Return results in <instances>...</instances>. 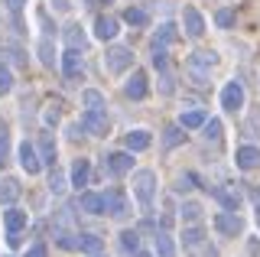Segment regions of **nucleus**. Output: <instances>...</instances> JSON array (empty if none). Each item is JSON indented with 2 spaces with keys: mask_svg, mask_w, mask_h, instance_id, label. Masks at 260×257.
I'll use <instances>...</instances> for the list:
<instances>
[{
  "mask_svg": "<svg viewBox=\"0 0 260 257\" xmlns=\"http://www.w3.org/2000/svg\"><path fill=\"white\" fill-rule=\"evenodd\" d=\"M137 257H153V254H143V251H137Z\"/></svg>",
  "mask_w": 260,
  "mask_h": 257,
  "instance_id": "49",
  "label": "nucleus"
},
{
  "mask_svg": "<svg viewBox=\"0 0 260 257\" xmlns=\"http://www.w3.org/2000/svg\"><path fill=\"white\" fill-rule=\"evenodd\" d=\"M205 120H208L205 111H202V108H192V111H185V114L179 117V124H182L185 131H199V127L205 124Z\"/></svg>",
  "mask_w": 260,
  "mask_h": 257,
  "instance_id": "23",
  "label": "nucleus"
},
{
  "mask_svg": "<svg viewBox=\"0 0 260 257\" xmlns=\"http://www.w3.org/2000/svg\"><path fill=\"white\" fill-rule=\"evenodd\" d=\"M221 108L228 111V114H238V111L244 108V85L238 82V78L224 85V91H221Z\"/></svg>",
  "mask_w": 260,
  "mask_h": 257,
  "instance_id": "7",
  "label": "nucleus"
},
{
  "mask_svg": "<svg viewBox=\"0 0 260 257\" xmlns=\"http://www.w3.org/2000/svg\"><path fill=\"white\" fill-rule=\"evenodd\" d=\"M65 189H69V179H65L62 173H55V170H52V176H49V192H55V196H62Z\"/></svg>",
  "mask_w": 260,
  "mask_h": 257,
  "instance_id": "35",
  "label": "nucleus"
},
{
  "mask_svg": "<svg viewBox=\"0 0 260 257\" xmlns=\"http://www.w3.org/2000/svg\"><path fill=\"white\" fill-rule=\"evenodd\" d=\"M120 33V20L111 17V13H101V17L94 20V39H101V43H111V39H117Z\"/></svg>",
  "mask_w": 260,
  "mask_h": 257,
  "instance_id": "10",
  "label": "nucleus"
},
{
  "mask_svg": "<svg viewBox=\"0 0 260 257\" xmlns=\"http://www.w3.org/2000/svg\"><path fill=\"white\" fill-rule=\"evenodd\" d=\"M134 196L140 199L143 205H150L153 196H156V173L153 170H137L134 173Z\"/></svg>",
  "mask_w": 260,
  "mask_h": 257,
  "instance_id": "3",
  "label": "nucleus"
},
{
  "mask_svg": "<svg viewBox=\"0 0 260 257\" xmlns=\"http://www.w3.org/2000/svg\"><path fill=\"white\" fill-rule=\"evenodd\" d=\"M81 127H85V134H91V137H108L111 117L104 114V108H88L85 114H81Z\"/></svg>",
  "mask_w": 260,
  "mask_h": 257,
  "instance_id": "2",
  "label": "nucleus"
},
{
  "mask_svg": "<svg viewBox=\"0 0 260 257\" xmlns=\"http://www.w3.org/2000/svg\"><path fill=\"white\" fill-rule=\"evenodd\" d=\"M130 212V199L124 196L120 189H111L104 192V215H114V218H124Z\"/></svg>",
  "mask_w": 260,
  "mask_h": 257,
  "instance_id": "9",
  "label": "nucleus"
},
{
  "mask_svg": "<svg viewBox=\"0 0 260 257\" xmlns=\"http://www.w3.org/2000/svg\"><path fill=\"white\" fill-rule=\"evenodd\" d=\"M59 66L65 72V78H81L85 75V55H81V49H65L59 55Z\"/></svg>",
  "mask_w": 260,
  "mask_h": 257,
  "instance_id": "6",
  "label": "nucleus"
},
{
  "mask_svg": "<svg viewBox=\"0 0 260 257\" xmlns=\"http://www.w3.org/2000/svg\"><path fill=\"white\" fill-rule=\"evenodd\" d=\"M7 150H10V127L0 124V156H7Z\"/></svg>",
  "mask_w": 260,
  "mask_h": 257,
  "instance_id": "40",
  "label": "nucleus"
},
{
  "mask_svg": "<svg viewBox=\"0 0 260 257\" xmlns=\"http://www.w3.org/2000/svg\"><path fill=\"white\" fill-rule=\"evenodd\" d=\"M215 66H218V52H215V49H202V52H192V55H189V69L211 72Z\"/></svg>",
  "mask_w": 260,
  "mask_h": 257,
  "instance_id": "19",
  "label": "nucleus"
},
{
  "mask_svg": "<svg viewBox=\"0 0 260 257\" xmlns=\"http://www.w3.org/2000/svg\"><path fill=\"white\" fill-rule=\"evenodd\" d=\"M166 62H169L166 59V49H153V69L162 72V69H166Z\"/></svg>",
  "mask_w": 260,
  "mask_h": 257,
  "instance_id": "41",
  "label": "nucleus"
},
{
  "mask_svg": "<svg viewBox=\"0 0 260 257\" xmlns=\"http://www.w3.org/2000/svg\"><path fill=\"white\" fill-rule=\"evenodd\" d=\"M182 244L189 247V251H195L199 244H205V228H199V224H189V228L182 231Z\"/></svg>",
  "mask_w": 260,
  "mask_h": 257,
  "instance_id": "26",
  "label": "nucleus"
},
{
  "mask_svg": "<svg viewBox=\"0 0 260 257\" xmlns=\"http://www.w3.org/2000/svg\"><path fill=\"white\" fill-rule=\"evenodd\" d=\"M104 170H108L111 176H124V173H130L134 170V153H108L104 156Z\"/></svg>",
  "mask_w": 260,
  "mask_h": 257,
  "instance_id": "13",
  "label": "nucleus"
},
{
  "mask_svg": "<svg viewBox=\"0 0 260 257\" xmlns=\"http://www.w3.org/2000/svg\"><path fill=\"white\" fill-rule=\"evenodd\" d=\"M36 153H39V159H43V166H55V156H59V143H55V137H52L49 131L43 134V137H39Z\"/></svg>",
  "mask_w": 260,
  "mask_h": 257,
  "instance_id": "15",
  "label": "nucleus"
},
{
  "mask_svg": "<svg viewBox=\"0 0 260 257\" xmlns=\"http://www.w3.org/2000/svg\"><path fill=\"white\" fill-rule=\"evenodd\" d=\"M101 4H111V0H101Z\"/></svg>",
  "mask_w": 260,
  "mask_h": 257,
  "instance_id": "50",
  "label": "nucleus"
},
{
  "mask_svg": "<svg viewBox=\"0 0 260 257\" xmlns=\"http://www.w3.org/2000/svg\"><path fill=\"white\" fill-rule=\"evenodd\" d=\"M94 257H98V254H94Z\"/></svg>",
  "mask_w": 260,
  "mask_h": 257,
  "instance_id": "52",
  "label": "nucleus"
},
{
  "mask_svg": "<svg viewBox=\"0 0 260 257\" xmlns=\"http://www.w3.org/2000/svg\"><path fill=\"white\" fill-rule=\"evenodd\" d=\"M234 166H238V170H244V173L257 170V166H260V147H254V143L238 147V150H234Z\"/></svg>",
  "mask_w": 260,
  "mask_h": 257,
  "instance_id": "12",
  "label": "nucleus"
},
{
  "mask_svg": "<svg viewBox=\"0 0 260 257\" xmlns=\"http://www.w3.org/2000/svg\"><path fill=\"white\" fill-rule=\"evenodd\" d=\"M150 143H153V137H150V131H143V127H137V131H130L127 137H124V147L130 150V153L150 150Z\"/></svg>",
  "mask_w": 260,
  "mask_h": 257,
  "instance_id": "16",
  "label": "nucleus"
},
{
  "mask_svg": "<svg viewBox=\"0 0 260 257\" xmlns=\"http://www.w3.org/2000/svg\"><path fill=\"white\" fill-rule=\"evenodd\" d=\"M156 257H176V244L169 235H156Z\"/></svg>",
  "mask_w": 260,
  "mask_h": 257,
  "instance_id": "31",
  "label": "nucleus"
},
{
  "mask_svg": "<svg viewBox=\"0 0 260 257\" xmlns=\"http://www.w3.org/2000/svg\"><path fill=\"white\" fill-rule=\"evenodd\" d=\"M250 202H254V208H257V221H260V186L250 189Z\"/></svg>",
  "mask_w": 260,
  "mask_h": 257,
  "instance_id": "45",
  "label": "nucleus"
},
{
  "mask_svg": "<svg viewBox=\"0 0 260 257\" xmlns=\"http://www.w3.org/2000/svg\"><path fill=\"white\" fill-rule=\"evenodd\" d=\"M179 212H182V221H199L202 218V205L199 202H182V208H179Z\"/></svg>",
  "mask_w": 260,
  "mask_h": 257,
  "instance_id": "34",
  "label": "nucleus"
},
{
  "mask_svg": "<svg viewBox=\"0 0 260 257\" xmlns=\"http://www.w3.org/2000/svg\"><path fill=\"white\" fill-rule=\"evenodd\" d=\"M4 7H7L10 13H20L23 7H26V0H4Z\"/></svg>",
  "mask_w": 260,
  "mask_h": 257,
  "instance_id": "44",
  "label": "nucleus"
},
{
  "mask_svg": "<svg viewBox=\"0 0 260 257\" xmlns=\"http://www.w3.org/2000/svg\"><path fill=\"white\" fill-rule=\"evenodd\" d=\"M13 91V72L0 62V94H10Z\"/></svg>",
  "mask_w": 260,
  "mask_h": 257,
  "instance_id": "36",
  "label": "nucleus"
},
{
  "mask_svg": "<svg viewBox=\"0 0 260 257\" xmlns=\"http://www.w3.org/2000/svg\"><path fill=\"white\" fill-rule=\"evenodd\" d=\"M250 254L260 257V241H257V238H250Z\"/></svg>",
  "mask_w": 260,
  "mask_h": 257,
  "instance_id": "47",
  "label": "nucleus"
},
{
  "mask_svg": "<svg viewBox=\"0 0 260 257\" xmlns=\"http://www.w3.org/2000/svg\"><path fill=\"white\" fill-rule=\"evenodd\" d=\"M62 36H65V43H69V49H81V52H85V46H88V33H85V26H78V23H69Z\"/></svg>",
  "mask_w": 260,
  "mask_h": 257,
  "instance_id": "18",
  "label": "nucleus"
},
{
  "mask_svg": "<svg viewBox=\"0 0 260 257\" xmlns=\"http://www.w3.org/2000/svg\"><path fill=\"white\" fill-rule=\"evenodd\" d=\"M179 33H176V26L173 23H162V26L153 33V49H162V46H169V43H176Z\"/></svg>",
  "mask_w": 260,
  "mask_h": 257,
  "instance_id": "22",
  "label": "nucleus"
},
{
  "mask_svg": "<svg viewBox=\"0 0 260 257\" xmlns=\"http://www.w3.org/2000/svg\"><path fill=\"white\" fill-rule=\"evenodd\" d=\"M182 26H185V36H192V39L205 36V17L195 7H182Z\"/></svg>",
  "mask_w": 260,
  "mask_h": 257,
  "instance_id": "11",
  "label": "nucleus"
},
{
  "mask_svg": "<svg viewBox=\"0 0 260 257\" xmlns=\"http://www.w3.org/2000/svg\"><path fill=\"white\" fill-rule=\"evenodd\" d=\"M52 7H55V10H69L72 4H69V0H52Z\"/></svg>",
  "mask_w": 260,
  "mask_h": 257,
  "instance_id": "48",
  "label": "nucleus"
},
{
  "mask_svg": "<svg viewBox=\"0 0 260 257\" xmlns=\"http://www.w3.org/2000/svg\"><path fill=\"white\" fill-rule=\"evenodd\" d=\"M88 179H91V159L78 156L75 163H72V173H69V186H75V189H85V186H88Z\"/></svg>",
  "mask_w": 260,
  "mask_h": 257,
  "instance_id": "14",
  "label": "nucleus"
},
{
  "mask_svg": "<svg viewBox=\"0 0 260 257\" xmlns=\"http://www.w3.org/2000/svg\"><path fill=\"white\" fill-rule=\"evenodd\" d=\"M0 163H4V156H0Z\"/></svg>",
  "mask_w": 260,
  "mask_h": 257,
  "instance_id": "51",
  "label": "nucleus"
},
{
  "mask_svg": "<svg viewBox=\"0 0 260 257\" xmlns=\"http://www.w3.org/2000/svg\"><path fill=\"white\" fill-rule=\"evenodd\" d=\"M7 244H10V247H20L23 244V231H7Z\"/></svg>",
  "mask_w": 260,
  "mask_h": 257,
  "instance_id": "43",
  "label": "nucleus"
},
{
  "mask_svg": "<svg viewBox=\"0 0 260 257\" xmlns=\"http://www.w3.org/2000/svg\"><path fill=\"white\" fill-rule=\"evenodd\" d=\"M234 20H238V10H231V7H224V10H218V13H215V23H218L221 29H231V26H234Z\"/></svg>",
  "mask_w": 260,
  "mask_h": 257,
  "instance_id": "33",
  "label": "nucleus"
},
{
  "mask_svg": "<svg viewBox=\"0 0 260 257\" xmlns=\"http://www.w3.org/2000/svg\"><path fill=\"white\" fill-rule=\"evenodd\" d=\"M26 257H49V247L46 244H32L29 251H26Z\"/></svg>",
  "mask_w": 260,
  "mask_h": 257,
  "instance_id": "42",
  "label": "nucleus"
},
{
  "mask_svg": "<svg viewBox=\"0 0 260 257\" xmlns=\"http://www.w3.org/2000/svg\"><path fill=\"white\" fill-rule=\"evenodd\" d=\"M81 104H85V108H104V94L94 91V88H85V91H81Z\"/></svg>",
  "mask_w": 260,
  "mask_h": 257,
  "instance_id": "32",
  "label": "nucleus"
},
{
  "mask_svg": "<svg viewBox=\"0 0 260 257\" xmlns=\"http://www.w3.org/2000/svg\"><path fill=\"white\" fill-rule=\"evenodd\" d=\"M247 134L250 137H260V104L250 108V114H247Z\"/></svg>",
  "mask_w": 260,
  "mask_h": 257,
  "instance_id": "37",
  "label": "nucleus"
},
{
  "mask_svg": "<svg viewBox=\"0 0 260 257\" xmlns=\"http://www.w3.org/2000/svg\"><path fill=\"white\" fill-rule=\"evenodd\" d=\"M208 189H211V196H215L228 212H238V208H241V196H238V192H231V189H224V186H208Z\"/></svg>",
  "mask_w": 260,
  "mask_h": 257,
  "instance_id": "20",
  "label": "nucleus"
},
{
  "mask_svg": "<svg viewBox=\"0 0 260 257\" xmlns=\"http://www.w3.org/2000/svg\"><path fill=\"white\" fill-rule=\"evenodd\" d=\"M20 182L13 179V176H4V179H0V202H7V205H13L16 199H20Z\"/></svg>",
  "mask_w": 260,
  "mask_h": 257,
  "instance_id": "21",
  "label": "nucleus"
},
{
  "mask_svg": "<svg viewBox=\"0 0 260 257\" xmlns=\"http://www.w3.org/2000/svg\"><path fill=\"white\" fill-rule=\"evenodd\" d=\"M46 124H49V127L59 124V111H46Z\"/></svg>",
  "mask_w": 260,
  "mask_h": 257,
  "instance_id": "46",
  "label": "nucleus"
},
{
  "mask_svg": "<svg viewBox=\"0 0 260 257\" xmlns=\"http://www.w3.org/2000/svg\"><path fill=\"white\" fill-rule=\"evenodd\" d=\"M101 247H104V241L98 238V235H78V251H85V254H101Z\"/></svg>",
  "mask_w": 260,
  "mask_h": 257,
  "instance_id": "29",
  "label": "nucleus"
},
{
  "mask_svg": "<svg viewBox=\"0 0 260 257\" xmlns=\"http://www.w3.org/2000/svg\"><path fill=\"white\" fill-rule=\"evenodd\" d=\"M104 69H108V75H124V72L134 69V49H127V46H111L108 52H104Z\"/></svg>",
  "mask_w": 260,
  "mask_h": 257,
  "instance_id": "1",
  "label": "nucleus"
},
{
  "mask_svg": "<svg viewBox=\"0 0 260 257\" xmlns=\"http://www.w3.org/2000/svg\"><path fill=\"white\" fill-rule=\"evenodd\" d=\"M120 247H124V251H137V247H140V235H137V231H124V235H120Z\"/></svg>",
  "mask_w": 260,
  "mask_h": 257,
  "instance_id": "38",
  "label": "nucleus"
},
{
  "mask_svg": "<svg viewBox=\"0 0 260 257\" xmlns=\"http://www.w3.org/2000/svg\"><path fill=\"white\" fill-rule=\"evenodd\" d=\"M202 131H205V134H202L205 140L218 143V140H221V131H224V127H221V120H218V117H208L205 124H202Z\"/></svg>",
  "mask_w": 260,
  "mask_h": 257,
  "instance_id": "30",
  "label": "nucleus"
},
{
  "mask_svg": "<svg viewBox=\"0 0 260 257\" xmlns=\"http://www.w3.org/2000/svg\"><path fill=\"white\" fill-rule=\"evenodd\" d=\"M241 228H244V224H241V215H238V212H228V208H224V212H218V215H215V231H218V235H224V238H238V235H241Z\"/></svg>",
  "mask_w": 260,
  "mask_h": 257,
  "instance_id": "8",
  "label": "nucleus"
},
{
  "mask_svg": "<svg viewBox=\"0 0 260 257\" xmlns=\"http://www.w3.org/2000/svg\"><path fill=\"white\" fill-rule=\"evenodd\" d=\"M4 224H7V231H23L26 228V212H20V208H7L4 212Z\"/></svg>",
  "mask_w": 260,
  "mask_h": 257,
  "instance_id": "24",
  "label": "nucleus"
},
{
  "mask_svg": "<svg viewBox=\"0 0 260 257\" xmlns=\"http://www.w3.org/2000/svg\"><path fill=\"white\" fill-rule=\"evenodd\" d=\"M176 91V85H173V75H169L166 69H162V75H159V94H173Z\"/></svg>",
  "mask_w": 260,
  "mask_h": 257,
  "instance_id": "39",
  "label": "nucleus"
},
{
  "mask_svg": "<svg viewBox=\"0 0 260 257\" xmlns=\"http://www.w3.org/2000/svg\"><path fill=\"white\" fill-rule=\"evenodd\" d=\"M185 127L182 124H173V127H166V131H162V147H166V150H173V147H179V143H182L185 140Z\"/></svg>",
  "mask_w": 260,
  "mask_h": 257,
  "instance_id": "27",
  "label": "nucleus"
},
{
  "mask_svg": "<svg viewBox=\"0 0 260 257\" xmlns=\"http://www.w3.org/2000/svg\"><path fill=\"white\" fill-rule=\"evenodd\" d=\"M16 156H20V166H23V173H29V176H39V173H43V159H39L36 147H32L29 140H23L20 147H16Z\"/></svg>",
  "mask_w": 260,
  "mask_h": 257,
  "instance_id": "5",
  "label": "nucleus"
},
{
  "mask_svg": "<svg viewBox=\"0 0 260 257\" xmlns=\"http://www.w3.org/2000/svg\"><path fill=\"white\" fill-rule=\"evenodd\" d=\"M124 23H127V26L143 29L146 23H150V13H146L143 7H127V10H124Z\"/></svg>",
  "mask_w": 260,
  "mask_h": 257,
  "instance_id": "25",
  "label": "nucleus"
},
{
  "mask_svg": "<svg viewBox=\"0 0 260 257\" xmlns=\"http://www.w3.org/2000/svg\"><path fill=\"white\" fill-rule=\"evenodd\" d=\"M78 208L85 215H104V196H98V192H81Z\"/></svg>",
  "mask_w": 260,
  "mask_h": 257,
  "instance_id": "17",
  "label": "nucleus"
},
{
  "mask_svg": "<svg viewBox=\"0 0 260 257\" xmlns=\"http://www.w3.org/2000/svg\"><path fill=\"white\" fill-rule=\"evenodd\" d=\"M124 94L127 98H134V101H143L146 94H150V78H146V72L143 69H134L127 75V82H124Z\"/></svg>",
  "mask_w": 260,
  "mask_h": 257,
  "instance_id": "4",
  "label": "nucleus"
},
{
  "mask_svg": "<svg viewBox=\"0 0 260 257\" xmlns=\"http://www.w3.org/2000/svg\"><path fill=\"white\" fill-rule=\"evenodd\" d=\"M36 49H39V62H43L46 69H52V66H55V46H52V39H49V36H43V39H39V46H36Z\"/></svg>",
  "mask_w": 260,
  "mask_h": 257,
  "instance_id": "28",
  "label": "nucleus"
}]
</instances>
